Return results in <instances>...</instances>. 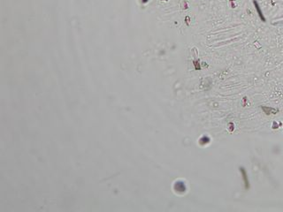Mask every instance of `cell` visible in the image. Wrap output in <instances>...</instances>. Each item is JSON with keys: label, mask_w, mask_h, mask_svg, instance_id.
I'll return each mask as SVG.
<instances>
[{"label": "cell", "mask_w": 283, "mask_h": 212, "mask_svg": "<svg viewBox=\"0 0 283 212\" xmlns=\"http://www.w3.org/2000/svg\"><path fill=\"white\" fill-rule=\"evenodd\" d=\"M254 5H255V6H256L257 12H258V15H259V17H260V19L262 20L263 21H266V18L264 17V15H263V13H262V11H261V9H260L259 5H258V3H257L256 1H254Z\"/></svg>", "instance_id": "6da1fadb"}]
</instances>
